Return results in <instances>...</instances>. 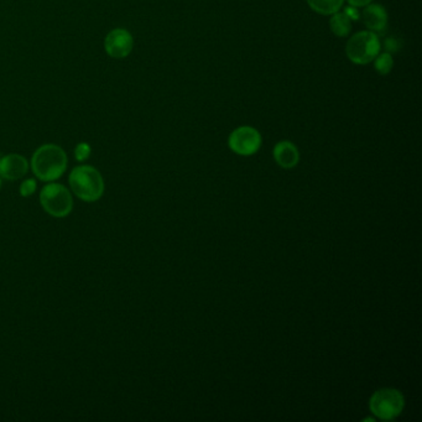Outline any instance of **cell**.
<instances>
[{
    "instance_id": "5",
    "label": "cell",
    "mask_w": 422,
    "mask_h": 422,
    "mask_svg": "<svg viewBox=\"0 0 422 422\" xmlns=\"http://www.w3.org/2000/svg\"><path fill=\"white\" fill-rule=\"evenodd\" d=\"M405 400L395 389H380L370 399V411L381 420H392L404 409Z\"/></svg>"
},
{
    "instance_id": "4",
    "label": "cell",
    "mask_w": 422,
    "mask_h": 422,
    "mask_svg": "<svg viewBox=\"0 0 422 422\" xmlns=\"http://www.w3.org/2000/svg\"><path fill=\"white\" fill-rule=\"evenodd\" d=\"M43 209L52 217L65 218L72 212L74 200L71 192L60 184H49L40 192Z\"/></svg>"
},
{
    "instance_id": "15",
    "label": "cell",
    "mask_w": 422,
    "mask_h": 422,
    "mask_svg": "<svg viewBox=\"0 0 422 422\" xmlns=\"http://www.w3.org/2000/svg\"><path fill=\"white\" fill-rule=\"evenodd\" d=\"M36 187L37 184L35 180H32V178L25 180L24 182H23L21 186H20V195H21L23 197L31 196V195H34V193H35Z\"/></svg>"
},
{
    "instance_id": "16",
    "label": "cell",
    "mask_w": 422,
    "mask_h": 422,
    "mask_svg": "<svg viewBox=\"0 0 422 422\" xmlns=\"http://www.w3.org/2000/svg\"><path fill=\"white\" fill-rule=\"evenodd\" d=\"M400 46H401V43H400L397 37H389V39L386 40V50L389 54L399 51Z\"/></svg>"
},
{
    "instance_id": "18",
    "label": "cell",
    "mask_w": 422,
    "mask_h": 422,
    "mask_svg": "<svg viewBox=\"0 0 422 422\" xmlns=\"http://www.w3.org/2000/svg\"><path fill=\"white\" fill-rule=\"evenodd\" d=\"M349 4L355 8H361V6H367L373 1V0H347Z\"/></svg>"
},
{
    "instance_id": "14",
    "label": "cell",
    "mask_w": 422,
    "mask_h": 422,
    "mask_svg": "<svg viewBox=\"0 0 422 422\" xmlns=\"http://www.w3.org/2000/svg\"><path fill=\"white\" fill-rule=\"evenodd\" d=\"M91 151H92V149L89 147V144H87V143H80L76 149H74V158L77 161H86L88 158H89V155H91Z\"/></svg>"
},
{
    "instance_id": "7",
    "label": "cell",
    "mask_w": 422,
    "mask_h": 422,
    "mask_svg": "<svg viewBox=\"0 0 422 422\" xmlns=\"http://www.w3.org/2000/svg\"><path fill=\"white\" fill-rule=\"evenodd\" d=\"M133 36L125 29H114L105 36V52L113 59H125L133 50Z\"/></svg>"
},
{
    "instance_id": "20",
    "label": "cell",
    "mask_w": 422,
    "mask_h": 422,
    "mask_svg": "<svg viewBox=\"0 0 422 422\" xmlns=\"http://www.w3.org/2000/svg\"><path fill=\"white\" fill-rule=\"evenodd\" d=\"M0 159H1V158H0Z\"/></svg>"
},
{
    "instance_id": "11",
    "label": "cell",
    "mask_w": 422,
    "mask_h": 422,
    "mask_svg": "<svg viewBox=\"0 0 422 422\" xmlns=\"http://www.w3.org/2000/svg\"><path fill=\"white\" fill-rule=\"evenodd\" d=\"M344 0H307L313 12L321 15H333L341 10Z\"/></svg>"
},
{
    "instance_id": "12",
    "label": "cell",
    "mask_w": 422,
    "mask_h": 422,
    "mask_svg": "<svg viewBox=\"0 0 422 422\" xmlns=\"http://www.w3.org/2000/svg\"><path fill=\"white\" fill-rule=\"evenodd\" d=\"M330 31L338 37L348 36L352 30V21L344 12H336L330 20Z\"/></svg>"
},
{
    "instance_id": "10",
    "label": "cell",
    "mask_w": 422,
    "mask_h": 422,
    "mask_svg": "<svg viewBox=\"0 0 422 422\" xmlns=\"http://www.w3.org/2000/svg\"><path fill=\"white\" fill-rule=\"evenodd\" d=\"M274 158L276 162L284 169H291L297 165L300 155L297 147L291 141H280L274 147Z\"/></svg>"
},
{
    "instance_id": "19",
    "label": "cell",
    "mask_w": 422,
    "mask_h": 422,
    "mask_svg": "<svg viewBox=\"0 0 422 422\" xmlns=\"http://www.w3.org/2000/svg\"><path fill=\"white\" fill-rule=\"evenodd\" d=\"M0 189H1V181H0Z\"/></svg>"
},
{
    "instance_id": "1",
    "label": "cell",
    "mask_w": 422,
    "mask_h": 422,
    "mask_svg": "<svg viewBox=\"0 0 422 422\" xmlns=\"http://www.w3.org/2000/svg\"><path fill=\"white\" fill-rule=\"evenodd\" d=\"M32 171L45 182L61 178L67 169V155L55 144H45L39 147L31 159Z\"/></svg>"
},
{
    "instance_id": "9",
    "label": "cell",
    "mask_w": 422,
    "mask_h": 422,
    "mask_svg": "<svg viewBox=\"0 0 422 422\" xmlns=\"http://www.w3.org/2000/svg\"><path fill=\"white\" fill-rule=\"evenodd\" d=\"M363 21L373 32H384L388 28V12L380 4H369L361 14Z\"/></svg>"
},
{
    "instance_id": "3",
    "label": "cell",
    "mask_w": 422,
    "mask_h": 422,
    "mask_svg": "<svg viewBox=\"0 0 422 422\" xmlns=\"http://www.w3.org/2000/svg\"><path fill=\"white\" fill-rule=\"evenodd\" d=\"M381 43L373 31H359L349 39L346 54L355 65H368L380 54Z\"/></svg>"
},
{
    "instance_id": "8",
    "label": "cell",
    "mask_w": 422,
    "mask_h": 422,
    "mask_svg": "<svg viewBox=\"0 0 422 422\" xmlns=\"http://www.w3.org/2000/svg\"><path fill=\"white\" fill-rule=\"evenodd\" d=\"M29 171V162L24 156L10 154L0 159V176L8 181H15Z\"/></svg>"
},
{
    "instance_id": "17",
    "label": "cell",
    "mask_w": 422,
    "mask_h": 422,
    "mask_svg": "<svg viewBox=\"0 0 422 422\" xmlns=\"http://www.w3.org/2000/svg\"><path fill=\"white\" fill-rule=\"evenodd\" d=\"M343 12L348 17L350 21H352V20H353V21H357V20H359V18H361V12H358V9H357L355 6H347Z\"/></svg>"
},
{
    "instance_id": "6",
    "label": "cell",
    "mask_w": 422,
    "mask_h": 422,
    "mask_svg": "<svg viewBox=\"0 0 422 422\" xmlns=\"http://www.w3.org/2000/svg\"><path fill=\"white\" fill-rule=\"evenodd\" d=\"M228 145L234 153L242 156H249L259 150L262 145V136L257 129L240 127L229 135Z\"/></svg>"
},
{
    "instance_id": "2",
    "label": "cell",
    "mask_w": 422,
    "mask_h": 422,
    "mask_svg": "<svg viewBox=\"0 0 422 422\" xmlns=\"http://www.w3.org/2000/svg\"><path fill=\"white\" fill-rule=\"evenodd\" d=\"M68 181L74 195L85 202H96L103 196L105 181L101 172L93 166L74 167Z\"/></svg>"
},
{
    "instance_id": "13",
    "label": "cell",
    "mask_w": 422,
    "mask_h": 422,
    "mask_svg": "<svg viewBox=\"0 0 422 422\" xmlns=\"http://www.w3.org/2000/svg\"><path fill=\"white\" fill-rule=\"evenodd\" d=\"M392 66H394V61H392V54L389 52L379 54L374 59V67L379 74L386 76V74H390Z\"/></svg>"
}]
</instances>
